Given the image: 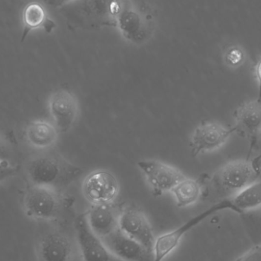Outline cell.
Returning a JSON list of instances; mask_svg holds the SVG:
<instances>
[{
  "label": "cell",
  "instance_id": "3",
  "mask_svg": "<svg viewBox=\"0 0 261 261\" xmlns=\"http://www.w3.org/2000/svg\"><path fill=\"white\" fill-rule=\"evenodd\" d=\"M21 208L23 214L31 222L53 223L59 217L62 208L59 190L30 184L21 197Z\"/></svg>",
  "mask_w": 261,
  "mask_h": 261
},
{
  "label": "cell",
  "instance_id": "5",
  "mask_svg": "<svg viewBox=\"0 0 261 261\" xmlns=\"http://www.w3.org/2000/svg\"><path fill=\"white\" fill-rule=\"evenodd\" d=\"M260 171V162L255 159L234 160L219 168L212 182L221 193L232 196L257 182Z\"/></svg>",
  "mask_w": 261,
  "mask_h": 261
},
{
  "label": "cell",
  "instance_id": "15",
  "mask_svg": "<svg viewBox=\"0 0 261 261\" xmlns=\"http://www.w3.org/2000/svg\"><path fill=\"white\" fill-rule=\"evenodd\" d=\"M234 118L236 132L251 140V153L261 132V100L248 101L239 106L234 111Z\"/></svg>",
  "mask_w": 261,
  "mask_h": 261
},
{
  "label": "cell",
  "instance_id": "23",
  "mask_svg": "<svg viewBox=\"0 0 261 261\" xmlns=\"http://www.w3.org/2000/svg\"><path fill=\"white\" fill-rule=\"evenodd\" d=\"M10 147L5 138L0 135V160H9L10 161Z\"/></svg>",
  "mask_w": 261,
  "mask_h": 261
},
{
  "label": "cell",
  "instance_id": "9",
  "mask_svg": "<svg viewBox=\"0 0 261 261\" xmlns=\"http://www.w3.org/2000/svg\"><path fill=\"white\" fill-rule=\"evenodd\" d=\"M47 109L51 122L60 133H66L73 128L79 114V103L74 93L70 90L53 92L47 99Z\"/></svg>",
  "mask_w": 261,
  "mask_h": 261
},
{
  "label": "cell",
  "instance_id": "13",
  "mask_svg": "<svg viewBox=\"0 0 261 261\" xmlns=\"http://www.w3.org/2000/svg\"><path fill=\"white\" fill-rule=\"evenodd\" d=\"M119 228L153 254L155 239L150 222L143 212L125 208L119 215Z\"/></svg>",
  "mask_w": 261,
  "mask_h": 261
},
{
  "label": "cell",
  "instance_id": "25",
  "mask_svg": "<svg viewBox=\"0 0 261 261\" xmlns=\"http://www.w3.org/2000/svg\"><path fill=\"white\" fill-rule=\"evenodd\" d=\"M254 73H255L256 81L258 84L259 95L257 99L261 100V58H259L258 61L256 63Z\"/></svg>",
  "mask_w": 261,
  "mask_h": 261
},
{
  "label": "cell",
  "instance_id": "20",
  "mask_svg": "<svg viewBox=\"0 0 261 261\" xmlns=\"http://www.w3.org/2000/svg\"><path fill=\"white\" fill-rule=\"evenodd\" d=\"M222 59L229 68H239L246 61V53L240 46L231 44L225 47L222 54Z\"/></svg>",
  "mask_w": 261,
  "mask_h": 261
},
{
  "label": "cell",
  "instance_id": "2",
  "mask_svg": "<svg viewBox=\"0 0 261 261\" xmlns=\"http://www.w3.org/2000/svg\"><path fill=\"white\" fill-rule=\"evenodd\" d=\"M82 170L55 153H40L26 164V176L32 185L44 186L59 190L81 175Z\"/></svg>",
  "mask_w": 261,
  "mask_h": 261
},
{
  "label": "cell",
  "instance_id": "24",
  "mask_svg": "<svg viewBox=\"0 0 261 261\" xmlns=\"http://www.w3.org/2000/svg\"><path fill=\"white\" fill-rule=\"evenodd\" d=\"M46 6L52 9H59L60 8L69 4L74 0H41Z\"/></svg>",
  "mask_w": 261,
  "mask_h": 261
},
{
  "label": "cell",
  "instance_id": "11",
  "mask_svg": "<svg viewBox=\"0 0 261 261\" xmlns=\"http://www.w3.org/2000/svg\"><path fill=\"white\" fill-rule=\"evenodd\" d=\"M222 201L215 204L205 211L187 221L184 225L170 232L166 233L155 240L153 246V261H163L169 254H171L179 245L182 238L196 225L218 212L223 211L225 208Z\"/></svg>",
  "mask_w": 261,
  "mask_h": 261
},
{
  "label": "cell",
  "instance_id": "17",
  "mask_svg": "<svg viewBox=\"0 0 261 261\" xmlns=\"http://www.w3.org/2000/svg\"><path fill=\"white\" fill-rule=\"evenodd\" d=\"M119 215L112 204H103L93 205L85 217L91 231L103 239L119 228Z\"/></svg>",
  "mask_w": 261,
  "mask_h": 261
},
{
  "label": "cell",
  "instance_id": "14",
  "mask_svg": "<svg viewBox=\"0 0 261 261\" xmlns=\"http://www.w3.org/2000/svg\"><path fill=\"white\" fill-rule=\"evenodd\" d=\"M108 249L122 261H153V254L136 241L118 228L101 239Z\"/></svg>",
  "mask_w": 261,
  "mask_h": 261
},
{
  "label": "cell",
  "instance_id": "4",
  "mask_svg": "<svg viewBox=\"0 0 261 261\" xmlns=\"http://www.w3.org/2000/svg\"><path fill=\"white\" fill-rule=\"evenodd\" d=\"M116 28L130 44H144L151 38L154 30L151 8L145 0H132L118 16Z\"/></svg>",
  "mask_w": 261,
  "mask_h": 261
},
{
  "label": "cell",
  "instance_id": "21",
  "mask_svg": "<svg viewBox=\"0 0 261 261\" xmlns=\"http://www.w3.org/2000/svg\"><path fill=\"white\" fill-rule=\"evenodd\" d=\"M18 172V167L9 160H0V185L13 179Z\"/></svg>",
  "mask_w": 261,
  "mask_h": 261
},
{
  "label": "cell",
  "instance_id": "6",
  "mask_svg": "<svg viewBox=\"0 0 261 261\" xmlns=\"http://www.w3.org/2000/svg\"><path fill=\"white\" fill-rule=\"evenodd\" d=\"M36 261H83L76 236L52 228L37 239L34 248Z\"/></svg>",
  "mask_w": 261,
  "mask_h": 261
},
{
  "label": "cell",
  "instance_id": "8",
  "mask_svg": "<svg viewBox=\"0 0 261 261\" xmlns=\"http://www.w3.org/2000/svg\"><path fill=\"white\" fill-rule=\"evenodd\" d=\"M137 165L148 185L159 194L171 192L186 177L179 169L158 160H141Z\"/></svg>",
  "mask_w": 261,
  "mask_h": 261
},
{
  "label": "cell",
  "instance_id": "19",
  "mask_svg": "<svg viewBox=\"0 0 261 261\" xmlns=\"http://www.w3.org/2000/svg\"><path fill=\"white\" fill-rule=\"evenodd\" d=\"M48 21L45 8L41 3L32 2L24 6L22 12L23 34L24 39L31 31L45 27Z\"/></svg>",
  "mask_w": 261,
  "mask_h": 261
},
{
  "label": "cell",
  "instance_id": "10",
  "mask_svg": "<svg viewBox=\"0 0 261 261\" xmlns=\"http://www.w3.org/2000/svg\"><path fill=\"white\" fill-rule=\"evenodd\" d=\"M236 128H228L216 122H203L192 133L190 140L191 154L196 156L202 153L214 151L222 147Z\"/></svg>",
  "mask_w": 261,
  "mask_h": 261
},
{
  "label": "cell",
  "instance_id": "18",
  "mask_svg": "<svg viewBox=\"0 0 261 261\" xmlns=\"http://www.w3.org/2000/svg\"><path fill=\"white\" fill-rule=\"evenodd\" d=\"M170 193L174 196L177 206L182 208L193 205L199 200L202 187L196 179L186 176Z\"/></svg>",
  "mask_w": 261,
  "mask_h": 261
},
{
  "label": "cell",
  "instance_id": "12",
  "mask_svg": "<svg viewBox=\"0 0 261 261\" xmlns=\"http://www.w3.org/2000/svg\"><path fill=\"white\" fill-rule=\"evenodd\" d=\"M75 236L83 261H122L117 258L100 238L91 231L84 216H80L76 220Z\"/></svg>",
  "mask_w": 261,
  "mask_h": 261
},
{
  "label": "cell",
  "instance_id": "7",
  "mask_svg": "<svg viewBox=\"0 0 261 261\" xmlns=\"http://www.w3.org/2000/svg\"><path fill=\"white\" fill-rule=\"evenodd\" d=\"M82 190L87 200L93 205L112 204L119 195V181L109 170H95L86 176Z\"/></svg>",
  "mask_w": 261,
  "mask_h": 261
},
{
  "label": "cell",
  "instance_id": "1",
  "mask_svg": "<svg viewBox=\"0 0 261 261\" xmlns=\"http://www.w3.org/2000/svg\"><path fill=\"white\" fill-rule=\"evenodd\" d=\"M132 0H74L58 9L71 29L99 30L116 28L122 9Z\"/></svg>",
  "mask_w": 261,
  "mask_h": 261
},
{
  "label": "cell",
  "instance_id": "26",
  "mask_svg": "<svg viewBox=\"0 0 261 261\" xmlns=\"http://www.w3.org/2000/svg\"><path fill=\"white\" fill-rule=\"evenodd\" d=\"M256 161H258V162H260L261 161V153L260 155H259L258 156H257V158H255Z\"/></svg>",
  "mask_w": 261,
  "mask_h": 261
},
{
  "label": "cell",
  "instance_id": "16",
  "mask_svg": "<svg viewBox=\"0 0 261 261\" xmlns=\"http://www.w3.org/2000/svg\"><path fill=\"white\" fill-rule=\"evenodd\" d=\"M59 134L53 122L43 119L31 121L24 130V140L28 145L41 151L51 149L56 144Z\"/></svg>",
  "mask_w": 261,
  "mask_h": 261
},
{
  "label": "cell",
  "instance_id": "22",
  "mask_svg": "<svg viewBox=\"0 0 261 261\" xmlns=\"http://www.w3.org/2000/svg\"><path fill=\"white\" fill-rule=\"evenodd\" d=\"M236 261H261V243L248 250Z\"/></svg>",
  "mask_w": 261,
  "mask_h": 261
}]
</instances>
